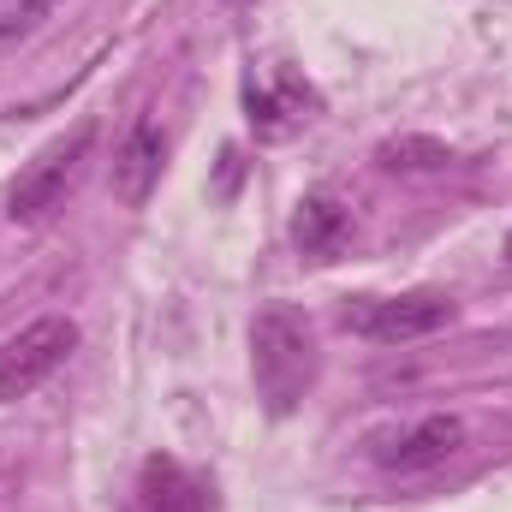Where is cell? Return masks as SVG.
Instances as JSON below:
<instances>
[{
  "label": "cell",
  "mask_w": 512,
  "mask_h": 512,
  "mask_svg": "<svg viewBox=\"0 0 512 512\" xmlns=\"http://www.w3.org/2000/svg\"><path fill=\"white\" fill-rule=\"evenodd\" d=\"M131 512H215V501H209V483H203V477H191L179 459L155 453V459H143V471H137Z\"/></svg>",
  "instance_id": "cell-6"
},
{
  "label": "cell",
  "mask_w": 512,
  "mask_h": 512,
  "mask_svg": "<svg viewBox=\"0 0 512 512\" xmlns=\"http://www.w3.org/2000/svg\"><path fill=\"white\" fill-rule=\"evenodd\" d=\"M316 328L298 304H268L262 316L251 322V382L262 393V405L274 417L298 411L316 387Z\"/></svg>",
  "instance_id": "cell-1"
},
{
  "label": "cell",
  "mask_w": 512,
  "mask_h": 512,
  "mask_svg": "<svg viewBox=\"0 0 512 512\" xmlns=\"http://www.w3.org/2000/svg\"><path fill=\"white\" fill-rule=\"evenodd\" d=\"M507 262H512V233H507Z\"/></svg>",
  "instance_id": "cell-12"
},
{
  "label": "cell",
  "mask_w": 512,
  "mask_h": 512,
  "mask_svg": "<svg viewBox=\"0 0 512 512\" xmlns=\"http://www.w3.org/2000/svg\"><path fill=\"white\" fill-rule=\"evenodd\" d=\"M60 6H66V0H0V60H6L12 48H24Z\"/></svg>",
  "instance_id": "cell-10"
},
{
  "label": "cell",
  "mask_w": 512,
  "mask_h": 512,
  "mask_svg": "<svg viewBox=\"0 0 512 512\" xmlns=\"http://www.w3.org/2000/svg\"><path fill=\"white\" fill-rule=\"evenodd\" d=\"M453 298L447 292H399V298H352L346 304V328L376 340V346H405V340H429L453 322Z\"/></svg>",
  "instance_id": "cell-4"
},
{
  "label": "cell",
  "mask_w": 512,
  "mask_h": 512,
  "mask_svg": "<svg viewBox=\"0 0 512 512\" xmlns=\"http://www.w3.org/2000/svg\"><path fill=\"white\" fill-rule=\"evenodd\" d=\"M310 108V90H298L292 78H280V84H251V126H262L268 137H280V131H292L298 120H310L304 114Z\"/></svg>",
  "instance_id": "cell-9"
},
{
  "label": "cell",
  "mask_w": 512,
  "mask_h": 512,
  "mask_svg": "<svg viewBox=\"0 0 512 512\" xmlns=\"http://www.w3.org/2000/svg\"><path fill=\"white\" fill-rule=\"evenodd\" d=\"M453 155L441 149V143H429V137H399V143H382V167L393 173H435V167H447Z\"/></svg>",
  "instance_id": "cell-11"
},
{
  "label": "cell",
  "mask_w": 512,
  "mask_h": 512,
  "mask_svg": "<svg viewBox=\"0 0 512 512\" xmlns=\"http://www.w3.org/2000/svg\"><path fill=\"white\" fill-rule=\"evenodd\" d=\"M72 352H78V322L72 316H36L30 328H18L0 346V405L36 393Z\"/></svg>",
  "instance_id": "cell-3"
},
{
  "label": "cell",
  "mask_w": 512,
  "mask_h": 512,
  "mask_svg": "<svg viewBox=\"0 0 512 512\" xmlns=\"http://www.w3.org/2000/svg\"><path fill=\"white\" fill-rule=\"evenodd\" d=\"M346 239H352V209H346L340 197L316 191V197H304V203H298V215H292V245H298L304 256L328 262Z\"/></svg>",
  "instance_id": "cell-8"
},
{
  "label": "cell",
  "mask_w": 512,
  "mask_h": 512,
  "mask_svg": "<svg viewBox=\"0 0 512 512\" xmlns=\"http://www.w3.org/2000/svg\"><path fill=\"white\" fill-rule=\"evenodd\" d=\"M96 137L102 126L96 120H78V126L66 131V137H54L18 179H12V191H6V215L12 221H48L78 185H84V173H90V155H96Z\"/></svg>",
  "instance_id": "cell-2"
},
{
  "label": "cell",
  "mask_w": 512,
  "mask_h": 512,
  "mask_svg": "<svg viewBox=\"0 0 512 512\" xmlns=\"http://www.w3.org/2000/svg\"><path fill=\"white\" fill-rule=\"evenodd\" d=\"M459 447H465V417H453V411H429V417H417V423H405V429H393V435H376L370 459H376L382 471L411 477V471H435V465H447Z\"/></svg>",
  "instance_id": "cell-5"
},
{
  "label": "cell",
  "mask_w": 512,
  "mask_h": 512,
  "mask_svg": "<svg viewBox=\"0 0 512 512\" xmlns=\"http://www.w3.org/2000/svg\"><path fill=\"white\" fill-rule=\"evenodd\" d=\"M155 179H161V131L149 126V120H137L126 131V143L114 149V197L126 209H143L149 191H155Z\"/></svg>",
  "instance_id": "cell-7"
}]
</instances>
